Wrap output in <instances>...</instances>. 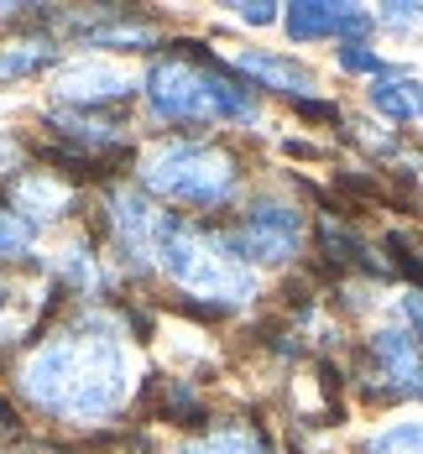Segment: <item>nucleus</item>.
<instances>
[{
    "instance_id": "1",
    "label": "nucleus",
    "mask_w": 423,
    "mask_h": 454,
    "mask_svg": "<svg viewBox=\"0 0 423 454\" xmlns=\"http://www.w3.org/2000/svg\"><path fill=\"white\" fill-rule=\"evenodd\" d=\"M146 188L178 199V204H225L235 188V162L215 146H193V141H178V146H162L152 162H146Z\"/></svg>"
},
{
    "instance_id": "2",
    "label": "nucleus",
    "mask_w": 423,
    "mask_h": 454,
    "mask_svg": "<svg viewBox=\"0 0 423 454\" xmlns=\"http://www.w3.org/2000/svg\"><path fill=\"white\" fill-rule=\"evenodd\" d=\"M146 99L162 121H215V105L204 90V68H193L184 58H162L146 74Z\"/></svg>"
},
{
    "instance_id": "3",
    "label": "nucleus",
    "mask_w": 423,
    "mask_h": 454,
    "mask_svg": "<svg viewBox=\"0 0 423 454\" xmlns=\"http://www.w3.org/2000/svg\"><path fill=\"white\" fill-rule=\"evenodd\" d=\"M79 356H84V345H68V340L43 345V350L27 361V371H21L27 397H32L37 408L63 412L68 408V397H74V381H79Z\"/></svg>"
},
{
    "instance_id": "4",
    "label": "nucleus",
    "mask_w": 423,
    "mask_h": 454,
    "mask_svg": "<svg viewBox=\"0 0 423 454\" xmlns=\"http://www.w3.org/2000/svg\"><path fill=\"white\" fill-rule=\"evenodd\" d=\"M287 37H298V43H309V37H361L366 27H372V16L366 11H356V5H287Z\"/></svg>"
},
{
    "instance_id": "5",
    "label": "nucleus",
    "mask_w": 423,
    "mask_h": 454,
    "mask_svg": "<svg viewBox=\"0 0 423 454\" xmlns=\"http://www.w3.org/2000/svg\"><path fill=\"white\" fill-rule=\"evenodd\" d=\"M126 94H131V79L105 63H74L58 74V99H68V105H110Z\"/></svg>"
},
{
    "instance_id": "6",
    "label": "nucleus",
    "mask_w": 423,
    "mask_h": 454,
    "mask_svg": "<svg viewBox=\"0 0 423 454\" xmlns=\"http://www.w3.org/2000/svg\"><path fill=\"white\" fill-rule=\"evenodd\" d=\"M376 361L387 371V381L397 387V392H408V397H423V356L419 345H413V334H403V329H381L372 340Z\"/></svg>"
},
{
    "instance_id": "7",
    "label": "nucleus",
    "mask_w": 423,
    "mask_h": 454,
    "mask_svg": "<svg viewBox=\"0 0 423 454\" xmlns=\"http://www.w3.org/2000/svg\"><path fill=\"white\" fill-rule=\"evenodd\" d=\"M235 68H246V74H256V79H267L272 90H287V94H314L319 90L309 68H298V63H287V58H272V52H240Z\"/></svg>"
},
{
    "instance_id": "8",
    "label": "nucleus",
    "mask_w": 423,
    "mask_h": 454,
    "mask_svg": "<svg viewBox=\"0 0 423 454\" xmlns=\"http://www.w3.org/2000/svg\"><path fill=\"white\" fill-rule=\"evenodd\" d=\"M372 105L381 110V115H392V121H413V115H423V84L419 79H376L372 84Z\"/></svg>"
},
{
    "instance_id": "9",
    "label": "nucleus",
    "mask_w": 423,
    "mask_h": 454,
    "mask_svg": "<svg viewBox=\"0 0 423 454\" xmlns=\"http://www.w3.org/2000/svg\"><path fill=\"white\" fill-rule=\"evenodd\" d=\"M63 204H68V188H63V183H52V178H27L21 183V209H27V215L52 220Z\"/></svg>"
},
{
    "instance_id": "10",
    "label": "nucleus",
    "mask_w": 423,
    "mask_h": 454,
    "mask_svg": "<svg viewBox=\"0 0 423 454\" xmlns=\"http://www.w3.org/2000/svg\"><path fill=\"white\" fill-rule=\"evenodd\" d=\"M47 52H52L47 43H16V47H5V52H0V79H21V74L43 68Z\"/></svg>"
},
{
    "instance_id": "11",
    "label": "nucleus",
    "mask_w": 423,
    "mask_h": 454,
    "mask_svg": "<svg viewBox=\"0 0 423 454\" xmlns=\"http://www.w3.org/2000/svg\"><path fill=\"white\" fill-rule=\"evenodd\" d=\"M372 454H423V423H392L372 444Z\"/></svg>"
},
{
    "instance_id": "12",
    "label": "nucleus",
    "mask_w": 423,
    "mask_h": 454,
    "mask_svg": "<svg viewBox=\"0 0 423 454\" xmlns=\"http://www.w3.org/2000/svg\"><path fill=\"white\" fill-rule=\"evenodd\" d=\"M27 246H32V220L0 209V256H16V251H27Z\"/></svg>"
},
{
    "instance_id": "13",
    "label": "nucleus",
    "mask_w": 423,
    "mask_h": 454,
    "mask_svg": "<svg viewBox=\"0 0 423 454\" xmlns=\"http://www.w3.org/2000/svg\"><path fill=\"white\" fill-rule=\"evenodd\" d=\"M340 63H345L350 74H381V58H376L366 43H350L345 52H340Z\"/></svg>"
},
{
    "instance_id": "14",
    "label": "nucleus",
    "mask_w": 423,
    "mask_h": 454,
    "mask_svg": "<svg viewBox=\"0 0 423 454\" xmlns=\"http://www.w3.org/2000/svg\"><path fill=\"white\" fill-rule=\"evenodd\" d=\"M381 21H387L392 32H413V27H423V5H387Z\"/></svg>"
},
{
    "instance_id": "15",
    "label": "nucleus",
    "mask_w": 423,
    "mask_h": 454,
    "mask_svg": "<svg viewBox=\"0 0 423 454\" xmlns=\"http://www.w3.org/2000/svg\"><path fill=\"white\" fill-rule=\"evenodd\" d=\"M240 21H251V27H272V21H278V5L251 0V5H240Z\"/></svg>"
},
{
    "instance_id": "16",
    "label": "nucleus",
    "mask_w": 423,
    "mask_h": 454,
    "mask_svg": "<svg viewBox=\"0 0 423 454\" xmlns=\"http://www.w3.org/2000/svg\"><path fill=\"white\" fill-rule=\"evenodd\" d=\"M403 314L413 324V340H423V298H403Z\"/></svg>"
},
{
    "instance_id": "17",
    "label": "nucleus",
    "mask_w": 423,
    "mask_h": 454,
    "mask_svg": "<svg viewBox=\"0 0 423 454\" xmlns=\"http://www.w3.org/2000/svg\"><path fill=\"white\" fill-rule=\"evenodd\" d=\"M0 303H5V298H0Z\"/></svg>"
}]
</instances>
